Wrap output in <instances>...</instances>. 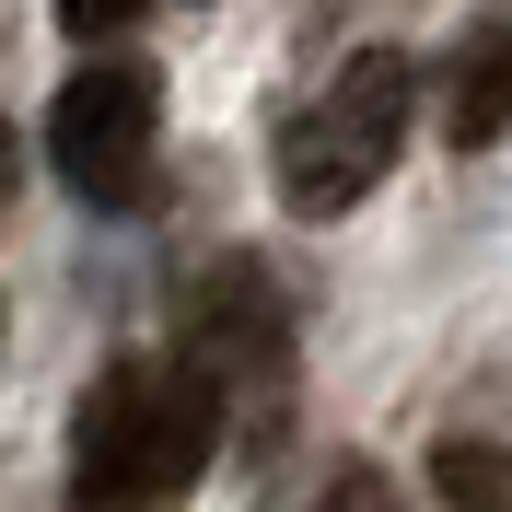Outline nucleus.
Returning <instances> with one entry per match:
<instances>
[{
  "mask_svg": "<svg viewBox=\"0 0 512 512\" xmlns=\"http://www.w3.org/2000/svg\"><path fill=\"white\" fill-rule=\"evenodd\" d=\"M210 443H222V396L198 373L117 361V373H94L82 419H70V501L82 512H152L210 466Z\"/></svg>",
  "mask_w": 512,
  "mask_h": 512,
  "instance_id": "f257e3e1",
  "label": "nucleus"
},
{
  "mask_svg": "<svg viewBox=\"0 0 512 512\" xmlns=\"http://www.w3.org/2000/svg\"><path fill=\"white\" fill-rule=\"evenodd\" d=\"M408 105H419V70L396 59V47H361V59L291 117V140H280V198L303 210V222L361 210V198L384 187L396 140H408Z\"/></svg>",
  "mask_w": 512,
  "mask_h": 512,
  "instance_id": "f03ea898",
  "label": "nucleus"
},
{
  "mask_svg": "<svg viewBox=\"0 0 512 512\" xmlns=\"http://www.w3.org/2000/svg\"><path fill=\"white\" fill-rule=\"evenodd\" d=\"M152 128H163V94L152 70H70L59 105H47V152L82 198H140L152 187Z\"/></svg>",
  "mask_w": 512,
  "mask_h": 512,
  "instance_id": "7ed1b4c3",
  "label": "nucleus"
},
{
  "mask_svg": "<svg viewBox=\"0 0 512 512\" xmlns=\"http://www.w3.org/2000/svg\"><path fill=\"white\" fill-rule=\"evenodd\" d=\"M501 128H512V24H489V35H466V47H454L443 140H454V152H489Z\"/></svg>",
  "mask_w": 512,
  "mask_h": 512,
  "instance_id": "20e7f679",
  "label": "nucleus"
},
{
  "mask_svg": "<svg viewBox=\"0 0 512 512\" xmlns=\"http://www.w3.org/2000/svg\"><path fill=\"white\" fill-rule=\"evenodd\" d=\"M431 478H443L454 512H512V454H501V443H443V454H431Z\"/></svg>",
  "mask_w": 512,
  "mask_h": 512,
  "instance_id": "39448f33",
  "label": "nucleus"
},
{
  "mask_svg": "<svg viewBox=\"0 0 512 512\" xmlns=\"http://www.w3.org/2000/svg\"><path fill=\"white\" fill-rule=\"evenodd\" d=\"M59 24H70V35H128V24H140V0H59Z\"/></svg>",
  "mask_w": 512,
  "mask_h": 512,
  "instance_id": "423d86ee",
  "label": "nucleus"
},
{
  "mask_svg": "<svg viewBox=\"0 0 512 512\" xmlns=\"http://www.w3.org/2000/svg\"><path fill=\"white\" fill-rule=\"evenodd\" d=\"M315 512H396V489H384V478H373V466H350V478L326 489V501H315Z\"/></svg>",
  "mask_w": 512,
  "mask_h": 512,
  "instance_id": "0eeeda50",
  "label": "nucleus"
},
{
  "mask_svg": "<svg viewBox=\"0 0 512 512\" xmlns=\"http://www.w3.org/2000/svg\"><path fill=\"white\" fill-rule=\"evenodd\" d=\"M0 163H12V140H0Z\"/></svg>",
  "mask_w": 512,
  "mask_h": 512,
  "instance_id": "6e6552de",
  "label": "nucleus"
}]
</instances>
